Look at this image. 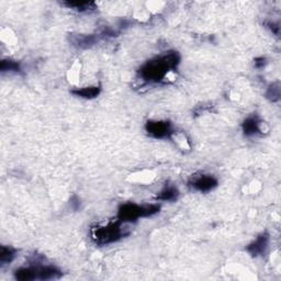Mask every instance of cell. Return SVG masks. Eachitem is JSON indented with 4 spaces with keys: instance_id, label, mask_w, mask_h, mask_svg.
Segmentation results:
<instances>
[{
    "instance_id": "1",
    "label": "cell",
    "mask_w": 281,
    "mask_h": 281,
    "mask_svg": "<svg viewBox=\"0 0 281 281\" xmlns=\"http://www.w3.org/2000/svg\"><path fill=\"white\" fill-rule=\"evenodd\" d=\"M180 63V55L176 51H169L165 54L147 61L140 68V76L147 83H161L169 72L176 70Z\"/></svg>"
},
{
    "instance_id": "2",
    "label": "cell",
    "mask_w": 281,
    "mask_h": 281,
    "mask_svg": "<svg viewBox=\"0 0 281 281\" xmlns=\"http://www.w3.org/2000/svg\"><path fill=\"white\" fill-rule=\"evenodd\" d=\"M161 205L158 204H137L126 202L120 205L118 210V220L122 223H132L142 217H150L158 213Z\"/></svg>"
},
{
    "instance_id": "3",
    "label": "cell",
    "mask_w": 281,
    "mask_h": 281,
    "mask_svg": "<svg viewBox=\"0 0 281 281\" xmlns=\"http://www.w3.org/2000/svg\"><path fill=\"white\" fill-rule=\"evenodd\" d=\"M121 221L116 220L114 222H109L105 225H97L92 229L90 235H92L93 241L98 244V245H108L114 242H118L122 237H124L128 233L124 232L122 227Z\"/></svg>"
},
{
    "instance_id": "4",
    "label": "cell",
    "mask_w": 281,
    "mask_h": 281,
    "mask_svg": "<svg viewBox=\"0 0 281 281\" xmlns=\"http://www.w3.org/2000/svg\"><path fill=\"white\" fill-rule=\"evenodd\" d=\"M147 134L154 139H169L174 134L173 124L169 121L164 120H148L145 124Z\"/></svg>"
},
{
    "instance_id": "5",
    "label": "cell",
    "mask_w": 281,
    "mask_h": 281,
    "mask_svg": "<svg viewBox=\"0 0 281 281\" xmlns=\"http://www.w3.org/2000/svg\"><path fill=\"white\" fill-rule=\"evenodd\" d=\"M219 185L217 179L211 175H201L199 177H193L189 182V186L192 189L200 192H209L215 189Z\"/></svg>"
},
{
    "instance_id": "6",
    "label": "cell",
    "mask_w": 281,
    "mask_h": 281,
    "mask_svg": "<svg viewBox=\"0 0 281 281\" xmlns=\"http://www.w3.org/2000/svg\"><path fill=\"white\" fill-rule=\"evenodd\" d=\"M269 240H270V237H269L268 233H266V232L262 233V234H259L256 237V240H254L246 247V252L253 257L264 256L268 251Z\"/></svg>"
},
{
    "instance_id": "7",
    "label": "cell",
    "mask_w": 281,
    "mask_h": 281,
    "mask_svg": "<svg viewBox=\"0 0 281 281\" xmlns=\"http://www.w3.org/2000/svg\"><path fill=\"white\" fill-rule=\"evenodd\" d=\"M242 129L244 135L246 136H254L257 135L262 132L261 130V119L257 115H249L244 120L242 124Z\"/></svg>"
},
{
    "instance_id": "8",
    "label": "cell",
    "mask_w": 281,
    "mask_h": 281,
    "mask_svg": "<svg viewBox=\"0 0 281 281\" xmlns=\"http://www.w3.org/2000/svg\"><path fill=\"white\" fill-rule=\"evenodd\" d=\"M71 41L72 43L77 46L81 47V49H88V47H92L97 43L98 38L96 35L93 34H76V35H71Z\"/></svg>"
},
{
    "instance_id": "9",
    "label": "cell",
    "mask_w": 281,
    "mask_h": 281,
    "mask_svg": "<svg viewBox=\"0 0 281 281\" xmlns=\"http://www.w3.org/2000/svg\"><path fill=\"white\" fill-rule=\"evenodd\" d=\"M62 276V272L55 266L46 265V266H38V279L39 280H52L57 279Z\"/></svg>"
},
{
    "instance_id": "10",
    "label": "cell",
    "mask_w": 281,
    "mask_h": 281,
    "mask_svg": "<svg viewBox=\"0 0 281 281\" xmlns=\"http://www.w3.org/2000/svg\"><path fill=\"white\" fill-rule=\"evenodd\" d=\"M14 278L19 281H30L38 279V266L21 267L14 272Z\"/></svg>"
},
{
    "instance_id": "11",
    "label": "cell",
    "mask_w": 281,
    "mask_h": 281,
    "mask_svg": "<svg viewBox=\"0 0 281 281\" xmlns=\"http://www.w3.org/2000/svg\"><path fill=\"white\" fill-rule=\"evenodd\" d=\"M73 94H75L76 97H81L84 99H94L99 96V94L101 93V87L100 86H89V87H83V88H76L73 89L71 92Z\"/></svg>"
},
{
    "instance_id": "12",
    "label": "cell",
    "mask_w": 281,
    "mask_h": 281,
    "mask_svg": "<svg viewBox=\"0 0 281 281\" xmlns=\"http://www.w3.org/2000/svg\"><path fill=\"white\" fill-rule=\"evenodd\" d=\"M178 197L179 190L174 186H166L156 195V198L161 201H175Z\"/></svg>"
},
{
    "instance_id": "13",
    "label": "cell",
    "mask_w": 281,
    "mask_h": 281,
    "mask_svg": "<svg viewBox=\"0 0 281 281\" xmlns=\"http://www.w3.org/2000/svg\"><path fill=\"white\" fill-rule=\"evenodd\" d=\"M64 4L68 8H73L81 12L90 11V10H94L96 8V3L94 1H67L64 2Z\"/></svg>"
},
{
    "instance_id": "14",
    "label": "cell",
    "mask_w": 281,
    "mask_h": 281,
    "mask_svg": "<svg viewBox=\"0 0 281 281\" xmlns=\"http://www.w3.org/2000/svg\"><path fill=\"white\" fill-rule=\"evenodd\" d=\"M15 249L8 246H1L0 248V263L2 265H6L11 263L15 257Z\"/></svg>"
},
{
    "instance_id": "15",
    "label": "cell",
    "mask_w": 281,
    "mask_h": 281,
    "mask_svg": "<svg viewBox=\"0 0 281 281\" xmlns=\"http://www.w3.org/2000/svg\"><path fill=\"white\" fill-rule=\"evenodd\" d=\"M0 71L2 73L6 72H13V73H19L21 72V66L18 62L12 61V60H2L1 64H0Z\"/></svg>"
},
{
    "instance_id": "16",
    "label": "cell",
    "mask_w": 281,
    "mask_h": 281,
    "mask_svg": "<svg viewBox=\"0 0 281 281\" xmlns=\"http://www.w3.org/2000/svg\"><path fill=\"white\" fill-rule=\"evenodd\" d=\"M266 97L270 100V101H278L280 98V86L279 83H275L273 85H270L267 93H266Z\"/></svg>"
},
{
    "instance_id": "17",
    "label": "cell",
    "mask_w": 281,
    "mask_h": 281,
    "mask_svg": "<svg viewBox=\"0 0 281 281\" xmlns=\"http://www.w3.org/2000/svg\"><path fill=\"white\" fill-rule=\"evenodd\" d=\"M266 60H265L264 57H261V58H257L256 62H255V66L258 67V68H261L263 66L266 65V62H265Z\"/></svg>"
}]
</instances>
